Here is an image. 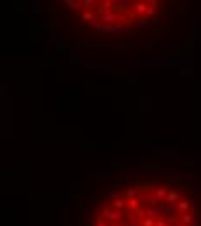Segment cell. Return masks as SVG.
I'll return each instance as SVG.
<instances>
[{
	"label": "cell",
	"mask_w": 201,
	"mask_h": 226,
	"mask_svg": "<svg viewBox=\"0 0 201 226\" xmlns=\"http://www.w3.org/2000/svg\"><path fill=\"white\" fill-rule=\"evenodd\" d=\"M156 226H168V225H166V221H165L163 217H158L156 219Z\"/></svg>",
	"instance_id": "cell-10"
},
{
	"label": "cell",
	"mask_w": 201,
	"mask_h": 226,
	"mask_svg": "<svg viewBox=\"0 0 201 226\" xmlns=\"http://www.w3.org/2000/svg\"><path fill=\"white\" fill-rule=\"evenodd\" d=\"M166 195H168V190L165 188V186H156V188L153 190V197L156 200H160V202L166 200Z\"/></svg>",
	"instance_id": "cell-1"
},
{
	"label": "cell",
	"mask_w": 201,
	"mask_h": 226,
	"mask_svg": "<svg viewBox=\"0 0 201 226\" xmlns=\"http://www.w3.org/2000/svg\"><path fill=\"white\" fill-rule=\"evenodd\" d=\"M139 207H141V200H139V198H130V200H127V209L128 210L135 212Z\"/></svg>",
	"instance_id": "cell-6"
},
{
	"label": "cell",
	"mask_w": 201,
	"mask_h": 226,
	"mask_svg": "<svg viewBox=\"0 0 201 226\" xmlns=\"http://www.w3.org/2000/svg\"><path fill=\"white\" fill-rule=\"evenodd\" d=\"M147 4L144 2H137V4H134V12L135 14H147Z\"/></svg>",
	"instance_id": "cell-5"
},
{
	"label": "cell",
	"mask_w": 201,
	"mask_h": 226,
	"mask_svg": "<svg viewBox=\"0 0 201 226\" xmlns=\"http://www.w3.org/2000/svg\"><path fill=\"white\" fill-rule=\"evenodd\" d=\"M141 226H156V217H144L142 221H141Z\"/></svg>",
	"instance_id": "cell-7"
},
{
	"label": "cell",
	"mask_w": 201,
	"mask_h": 226,
	"mask_svg": "<svg viewBox=\"0 0 201 226\" xmlns=\"http://www.w3.org/2000/svg\"><path fill=\"white\" fill-rule=\"evenodd\" d=\"M130 198H135V190H127V193H125V200H130Z\"/></svg>",
	"instance_id": "cell-8"
},
{
	"label": "cell",
	"mask_w": 201,
	"mask_h": 226,
	"mask_svg": "<svg viewBox=\"0 0 201 226\" xmlns=\"http://www.w3.org/2000/svg\"><path fill=\"white\" fill-rule=\"evenodd\" d=\"M179 216H180L179 221H180L184 226H191L192 219H194V214H192V212H184V214H179Z\"/></svg>",
	"instance_id": "cell-4"
},
{
	"label": "cell",
	"mask_w": 201,
	"mask_h": 226,
	"mask_svg": "<svg viewBox=\"0 0 201 226\" xmlns=\"http://www.w3.org/2000/svg\"><path fill=\"white\" fill-rule=\"evenodd\" d=\"M175 209L179 214H184V212H191V202L189 200H179L175 204Z\"/></svg>",
	"instance_id": "cell-2"
},
{
	"label": "cell",
	"mask_w": 201,
	"mask_h": 226,
	"mask_svg": "<svg viewBox=\"0 0 201 226\" xmlns=\"http://www.w3.org/2000/svg\"><path fill=\"white\" fill-rule=\"evenodd\" d=\"M66 4H68V5H71V9H76V11H82V5H80V4H76V2H71V0H68Z\"/></svg>",
	"instance_id": "cell-9"
},
{
	"label": "cell",
	"mask_w": 201,
	"mask_h": 226,
	"mask_svg": "<svg viewBox=\"0 0 201 226\" xmlns=\"http://www.w3.org/2000/svg\"><path fill=\"white\" fill-rule=\"evenodd\" d=\"M179 200H180V198H179V191H177V190H173V188L168 190V195H166V200H165V202L172 205V204H177Z\"/></svg>",
	"instance_id": "cell-3"
},
{
	"label": "cell",
	"mask_w": 201,
	"mask_h": 226,
	"mask_svg": "<svg viewBox=\"0 0 201 226\" xmlns=\"http://www.w3.org/2000/svg\"><path fill=\"white\" fill-rule=\"evenodd\" d=\"M82 18H83V19H87V21H92V19H94V14H92V12H85V14H83Z\"/></svg>",
	"instance_id": "cell-11"
}]
</instances>
